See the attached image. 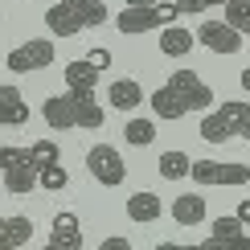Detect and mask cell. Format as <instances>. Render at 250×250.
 Returning <instances> with one entry per match:
<instances>
[{"instance_id": "1", "label": "cell", "mask_w": 250, "mask_h": 250, "mask_svg": "<svg viewBox=\"0 0 250 250\" xmlns=\"http://www.w3.org/2000/svg\"><path fill=\"white\" fill-rule=\"evenodd\" d=\"M111 21V8L103 0H58L45 8V25L54 37H78L86 29H99Z\"/></svg>"}, {"instance_id": "2", "label": "cell", "mask_w": 250, "mask_h": 250, "mask_svg": "<svg viewBox=\"0 0 250 250\" xmlns=\"http://www.w3.org/2000/svg\"><path fill=\"white\" fill-rule=\"evenodd\" d=\"M197 131H201L205 144H226V140H234V135L250 140V103L230 99V103H222V107L205 111V119H201Z\"/></svg>"}, {"instance_id": "3", "label": "cell", "mask_w": 250, "mask_h": 250, "mask_svg": "<svg viewBox=\"0 0 250 250\" xmlns=\"http://www.w3.org/2000/svg\"><path fill=\"white\" fill-rule=\"evenodd\" d=\"M86 172L95 176L99 185H107V189H115V185L127 181V164H123V156L111 148V144H95V148H86Z\"/></svg>"}, {"instance_id": "4", "label": "cell", "mask_w": 250, "mask_h": 250, "mask_svg": "<svg viewBox=\"0 0 250 250\" xmlns=\"http://www.w3.org/2000/svg\"><path fill=\"white\" fill-rule=\"evenodd\" d=\"M54 41L49 37H33L25 41V45H17L13 54H4V66L13 70V74H33V70H45L49 62H54Z\"/></svg>"}, {"instance_id": "5", "label": "cell", "mask_w": 250, "mask_h": 250, "mask_svg": "<svg viewBox=\"0 0 250 250\" xmlns=\"http://www.w3.org/2000/svg\"><path fill=\"white\" fill-rule=\"evenodd\" d=\"M189 176L197 185H250L246 164H226V160H193Z\"/></svg>"}, {"instance_id": "6", "label": "cell", "mask_w": 250, "mask_h": 250, "mask_svg": "<svg viewBox=\"0 0 250 250\" xmlns=\"http://www.w3.org/2000/svg\"><path fill=\"white\" fill-rule=\"evenodd\" d=\"M242 37L246 33H238L230 21H201V25H197V41H201L209 54H238V49H242Z\"/></svg>"}, {"instance_id": "7", "label": "cell", "mask_w": 250, "mask_h": 250, "mask_svg": "<svg viewBox=\"0 0 250 250\" xmlns=\"http://www.w3.org/2000/svg\"><path fill=\"white\" fill-rule=\"evenodd\" d=\"M168 86L185 99V107H189V111H209L213 107V86H205L197 70H176V74L168 78Z\"/></svg>"}, {"instance_id": "8", "label": "cell", "mask_w": 250, "mask_h": 250, "mask_svg": "<svg viewBox=\"0 0 250 250\" xmlns=\"http://www.w3.org/2000/svg\"><path fill=\"white\" fill-rule=\"evenodd\" d=\"M41 115H45L49 127L70 131V127H78V119H82V103H78L74 90H66V95H49L45 103H41Z\"/></svg>"}, {"instance_id": "9", "label": "cell", "mask_w": 250, "mask_h": 250, "mask_svg": "<svg viewBox=\"0 0 250 250\" xmlns=\"http://www.w3.org/2000/svg\"><path fill=\"white\" fill-rule=\"evenodd\" d=\"M205 246H222V250H250V238H246V222L242 217H217L209 226V242Z\"/></svg>"}, {"instance_id": "10", "label": "cell", "mask_w": 250, "mask_h": 250, "mask_svg": "<svg viewBox=\"0 0 250 250\" xmlns=\"http://www.w3.org/2000/svg\"><path fill=\"white\" fill-rule=\"evenodd\" d=\"M115 29H119L123 37H135V33L164 29V25H160V13H156V4H127V8L115 17Z\"/></svg>"}, {"instance_id": "11", "label": "cell", "mask_w": 250, "mask_h": 250, "mask_svg": "<svg viewBox=\"0 0 250 250\" xmlns=\"http://www.w3.org/2000/svg\"><path fill=\"white\" fill-rule=\"evenodd\" d=\"M49 246L54 250H82V226L70 209L54 213V230H49Z\"/></svg>"}, {"instance_id": "12", "label": "cell", "mask_w": 250, "mask_h": 250, "mask_svg": "<svg viewBox=\"0 0 250 250\" xmlns=\"http://www.w3.org/2000/svg\"><path fill=\"white\" fill-rule=\"evenodd\" d=\"M21 123H29V107L21 90L8 82V86H0V127H21Z\"/></svg>"}, {"instance_id": "13", "label": "cell", "mask_w": 250, "mask_h": 250, "mask_svg": "<svg viewBox=\"0 0 250 250\" xmlns=\"http://www.w3.org/2000/svg\"><path fill=\"white\" fill-rule=\"evenodd\" d=\"M107 103H111L115 111H135V107L144 103V86H140L135 78H115V82L107 86Z\"/></svg>"}, {"instance_id": "14", "label": "cell", "mask_w": 250, "mask_h": 250, "mask_svg": "<svg viewBox=\"0 0 250 250\" xmlns=\"http://www.w3.org/2000/svg\"><path fill=\"white\" fill-rule=\"evenodd\" d=\"M37 172H41V168H37L33 160H25V164H13V168H4V189L13 193V197H25V193H33L37 185H41V181H37Z\"/></svg>"}, {"instance_id": "15", "label": "cell", "mask_w": 250, "mask_h": 250, "mask_svg": "<svg viewBox=\"0 0 250 250\" xmlns=\"http://www.w3.org/2000/svg\"><path fill=\"white\" fill-rule=\"evenodd\" d=\"M172 217L181 226H201L205 217H209V209H205V197L201 193H181L172 201Z\"/></svg>"}, {"instance_id": "16", "label": "cell", "mask_w": 250, "mask_h": 250, "mask_svg": "<svg viewBox=\"0 0 250 250\" xmlns=\"http://www.w3.org/2000/svg\"><path fill=\"white\" fill-rule=\"evenodd\" d=\"M193 45H197V33H189V29H181V25H164L160 29V54L185 58Z\"/></svg>"}, {"instance_id": "17", "label": "cell", "mask_w": 250, "mask_h": 250, "mask_svg": "<svg viewBox=\"0 0 250 250\" xmlns=\"http://www.w3.org/2000/svg\"><path fill=\"white\" fill-rule=\"evenodd\" d=\"M160 213H164V205H160V197H156V193H131L127 197V217H131L135 226H148Z\"/></svg>"}, {"instance_id": "18", "label": "cell", "mask_w": 250, "mask_h": 250, "mask_svg": "<svg viewBox=\"0 0 250 250\" xmlns=\"http://www.w3.org/2000/svg\"><path fill=\"white\" fill-rule=\"evenodd\" d=\"M152 111H156V119H181V115H189V107H185V99L176 95V90L164 82L160 90H152Z\"/></svg>"}, {"instance_id": "19", "label": "cell", "mask_w": 250, "mask_h": 250, "mask_svg": "<svg viewBox=\"0 0 250 250\" xmlns=\"http://www.w3.org/2000/svg\"><path fill=\"white\" fill-rule=\"evenodd\" d=\"M193 160L185 152H160V164H156V172L164 176V181H181V176H189Z\"/></svg>"}, {"instance_id": "20", "label": "cell", "mask_w": 250, "mask_h": 250, "mask_svg": "<svg viewBox=\"0 0 250 250\" xmlns=\"http://www.w3.org/2000/svg\"><path fill=\"white\" fill-rule=\"evenodd\" d=\"M99 82V66L90 58H74L66 66V86H95Z\"/></svg>"}, {"instance_id": "21", "label": "cell", "mask_w": 250, "mask_h": 250, "mask_svg": "<svg viewBox=\"0 0 250 250\" xmlns=\"http://www.w3.org/2000/svg\"><path fill=\"white\" fill-rule=\"evenodd\" d=\"M4 234H8V250L29 246V238H33V222H29L25 213H13V217H4Z\"/></svg>"}, {"instance_id": "22", "label": "cell", "mask_w": 250, "mask_h": 250, "mask_svg": "<svg viewBox=\"0 0 250 250\" xmlns=\"http://www.w3.org/2000/svg\"><path fill=\"white\" fill-rule=\"evenodd\" d=\"M123 140H127L131 148H148V144L156 140V119H127Z\"/></svg>"}, {"instance_id": "23", "label": "cell", "mask_w": 250, "mask_h": 250, "mask_svg": "<svg viewBox=\"0 0 250 250\" xmlns=\"http://www.w3.org/2000/svg\"><path fill=\"white\" fill-rule=\"evenodd\" d=\"M226 21L238 29V33H246L250 37V0H226Z\"/></svg>"}, {"instance_id": "24", "label": "cell", "mask_w": 250, "mask_h": 250, "mask_svg": "<svg viewBox=\"0 0 250 250\" xmlns=\"http://www.w3.org/2000/svg\"><path fill=\"white\" fill-rule=\"evenodd\" d=\"M37 181H41V189H45V193H62V189L70 185V176H66L62 164H45V168L37 172Z\"/></svg>"}, {"instance_id": "25", "label": "cell", "mask_w": 250, "mask_h": 250, "mask_svg": "<svg viewBox=\"0 0 250 250\" xmlns=\"http://www.w3.org/2000/svg\"><path fill=\"white\" fill-rule=\"evenodd\" d=\"M29 152H33V164H37V168H45V164H58V160H62V148H58L54 140H37Z\"/></svg>"}, {"instance_id": "26", "label": "cell", "mask_w": 250, "mask_h": 250, "mask_svg": "<svg viewBox=\"0 0 250 250\" xmlns=\"http://www.w3.org/2000/svg\"><path fill=\"white\" fill-rule=\"evenodd\" d=\"M25 160H33V152H29V148H17V144H0V172L13 168V164H25Z\"/></svg>"}, {"instance_id": "27", "label": "cell", "mask_w": 250, "mask_h": 250, "mask_svg": "<svg viewBox=\"0 0 250 250\" xmlns=\"http://www.w3.org/2000/svg\"><path fill=\"white\" fill-rule=\"evenodd\" d=\"M156 13H160V25H172L181 17V8H176V0H156Z\"/></svg>"}, {"instance_id": "28", "label": "cell", "mask_w": 250, "mask_h": 250, "mask_svg": "<svg viewBox=\"0 0 250 250\" xmlns=\"http://www.w3.org/2000/svg\"><path fill=\"white\" fill-rule=\"evenodd\" d=\"M86 58H90V62H95V66H99V70H107V66H111V49H103V45H95V49H90V54H86Z\"/></svg>"}, {"instance_id": "29", "label": "cell", "mask_w": 250, "mask_h": 250, "mask_svg": "<svg viewBox=\"0 0 250 250\" xmlns=\"http://www.w3.org/2000/svg\"><path fill=\"white\" fill-rule=\"evenodd\" d=\"M176 8H181V13H189V17H197V13H205V0H176Z\"/></svg>"}, {"instance_id": "30", "label": "cell", "mask_w": 250, "mask_h": 250, "mask_svg": "<svg viewBox=\"0 0 250 250\" xmlns=\"http://www.w3.org/2000/svg\"><path fill=\"white\" fill-rule=\"evenodd\" d=\"M103 250H131L127 238H103Z\"/></svg>"}, {"instance_id": "31", "label": "cell", "mask_w": 250, "mask_h": 250, "mask_svg": "<svg viewBox=\"0 0 250 250\" xmlns=\"http://www.w3.org/2000/svg\"><path fill=\"white\" fill-rule=\"evenodd\" d=\"M238 217H242V222L250 226V197H246V201H242V205H238Z\"/></svg>"}, {"instance_id": "32", "label": "cell", "mask_w": 250, "mask_h": 250, "mask_svg": "<svg viewBox=\"0 0 250 250\" xmlns=\"http://www.w3.org/2000/svg\"><path fill=\"white\" fill-rule=\"evenodd\" d=\"M0 250H8V234H4V217H0Z\"/></svg>"}, {"instance_id": "33", "label": "cell", "mask_w": 250, "mask_h": 250, "mask_svg": "<svg viewBox=\"0 0 250 250\" xmlns=\"http://www.w3.org/2000/svg\"><path fill=\"white\" fill-rule=\"evenodd\" d=\"M242 90H246V95H250V66L242 70Z\"/></svg>"}, {"instance_id": "34", "label": "cell", "mask_w": 250, "mask_h": 250, "mask_svg": "<svg viewBox=\"0 0 250 250\" xmlns=\"http://www.w3.org/2000/svg\"><path fill=\"white\" fill-rule=\"evenodd\" d=\"M127 4H156V0H127Z\"/></svg>"}, {"instance_id": "35", "label": "cell", "mask_w": 250, "mask_h": 250, "mask_svg": "<svg viewBox=\"0 0 250 250\" xmlns=\"http://www.w3.org/2000/svg\"><path fill=\"white\" fill-rule=\"evenodd\" d=\"M205 4H209V8H213V4H226V0H205Z\"/></svg>"}, {"instance_id": "36", "label": "cell", "mask_w": 250, "mask_h": 250, "mask_svg": "<svg viewBox=\"0 0 250 250\" xmlns=\"http://www.w3.org/2000/svg\"><path fill=\"white\" fill-rule=\"evenodd\" d=\"M0 62H4V54H0Z\"/></svg>"}]
</instances>
